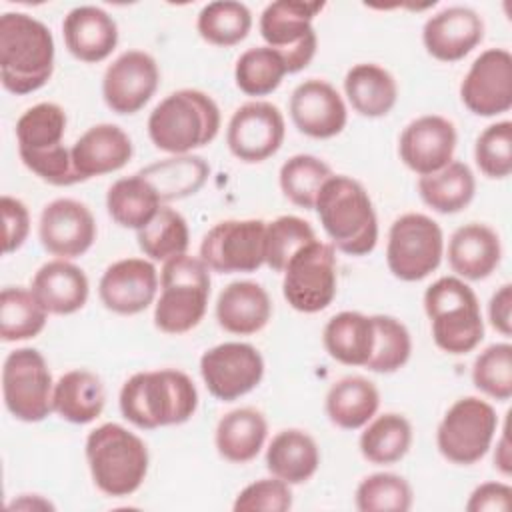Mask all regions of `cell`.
<instances>
[{
  "label": "cell",
  "instance_id": "9a60e30c",
  "mask_svg": "<svg viewBox=\"0 0 512 512\" xmlns=\"http://www.w3.org/2000/svg\"><path fill=\"white\" fill-rule=\"evenodd\" d=\"M286 122L278 106L252 100L234 110L226 128V144L234 158L258 164L274 156L284 142Z\"/></svg>",
  "mask_w": 512,
  "mask_h": 512
},
{
  "label": "cell",
  "instance_id": "681fc988",
  "mask_svg": "<svg viewBox=\"0 0 512 512\" xmlns=\"http://www.w3.org/2000/svg\"><path fill=\"white\" fill-rule=\"evenodd\" d=\"M18 156L32 174L52 186H74L82 182L72 162V150L64 144L40 152H18Z\"/></svg>",
  "mask_w": 512,
  "mask_h": 512
},
{
  "label": "cell",
  "instance_id": "4316f807",
  "mask_svg": "<svg viewBox=\"0 0 512 512\" xmlns=\"http://www.w3.org/2000/svg\"><path fill=\"white\" fill-rule=\"evenodd\" d=\"M270 316L272 300L258 282L236 280L218 294L216 320L230 334H256L270 322Z\"/></svg>",
  "mask_w": 512,
  "mask_h": 512
},
{
  "label": "cell",
  "instance_id": "ab89813d",
  "mask_svg": "<svg viewBox=\"0 0 512 512\" xmlns=\"http://www.w3.org/2000/svg\"><path fill=\"white\" fill-rule=\"evenodd\" d=\"M136 240L148 260L166 262L186 254L190 244L188 222L178 210L162 206L156 216L136 232Z\"/></svg>",
  "mask_w": 512,
  "mask_h": 512
},
{
  "label": "cell",
  "instance_id": "1f68e13d",
  "mask_svg": "<svg viewBox=\"0 0 512 512\" xmlns=\"http://www.w3.org/2000/svg\"><path fill=\"white\" fill-rule=\"evenodd\" d=\"M344 94L360 116L382 118L398 100L396 78L372 62L354 64L344 76Z\"/></svg>",
  "mask_w": 512,
  "mask_h": 512
},
{
  "label": "cell",
  "instance_id": "9c48e42d",
  "mask_svg": "<svg viewBox=\"0 0 512 512\" xmlns=\"http://www.w3.org/2000/svg\"><path fill=\"white\" fill-rule=\"evenodd\" d=\"M498 430L494 406L478 396L456 400L436 428L438 452L452 464L472 466L486 456Z\"/></svg>",
  "mask_w": 512,
  "mask_h": 512
},
{
  "label": "cell",
  "instance_id": "2e32d148",
  "mask_svg": "<svg viewBox=\"0 0 512 512\" xmlns=\"http://www.w3.org/2000/svg\"><path fill=\"white\" fill-rule=\"evenodd\" d=\"M460 100L482 118L508 112L512 108V54L506 48L480 52L460 84Z\"/></svg>",
  "mask_w": 512,
  "mask_h": 512
},
{
  "label": "cell",
  "instance_id": "7bdbcfd3",
  "mask_svg": "<svg viewBox=\"0 0 512 512\" xmlns=\"http://www.w3.org/2000/svg\"><path fill=\"white\" fill-rule=\"evenodd\" d=\"M66 124L68 118L60 104L40 102L30 106L16 122L18 152H40L62 146Z\"/></svg>",
  "mask_w": 512,
  "mask_h": 512
},
{
  "label": "cell",
  "instance_id": "83f0119b",
  "mask_svg": "<svg viewBox=\"0 0 512 512\" xmlns=\"http://www.w3.org/2000/svg\"><path fill=\"white\" fill-rule=\"evenodd\" d=\"M320 466L316 440L300 428H284L272 436L266 448V468L290 486L308 482Z\"/></svg>",
  "mask_w": 512,
  "mask_h": 512
},
{
  "label": "cell",
  "instance_id": "f907efd6",
  "mask_svg": "<svg viewBox=\"0 0 512 512\" xmlns=\"http://www.w3.org/2000/svg\"><path fill=\"white\" fill-rule=\"evenodd\" d=\"M292 508L290 484L272 476L242 488L232 504L234 512H286Z\"/></svg>",
  "mask_w": 512,
  "mask_h": 512
},
{
  "label": "cell",
  "instance_id": "e575fe53",
  "mask_svg": "<svg viewBox=\"0 0 512 512\" xmlns=\"http://www.w3.org/2000/svg\"><path fill=\"white\" fill-rule=\"evenodd\" d=\"M160 208L162 200L158 192L140 172L118 178L106 192V210L122 228L138 232L156 216Z\"/></svg>",
  "mask_w": 512,
  "mask_h": 512
},
{
  "label": "cell",
  "instance_id": "603a6c76",
  "mask_svg": "<svg viewBox=\"0 0 512 512\" xmlns=\"http://www.w3.org/2000/svg\"><path fill=\"white\" fill-rule=\"evenodd\" d=\"M68 52L86 64L106 60L118 44V24L100 6H76L62 20Z\"/></svg>",
  "mask_w": 512,
  "mask_h": 512
},
{
  "label": "cell",
  "instance_id": "d6a6232c",
  "mask_svg": "<svg viewBox=\"0 0 512 512\" xmlns=\"http://www.w3.org/2000/svg\"><path fill=\"white\" fill-rule=\"evenodd\" d=\"M380 392L364 376H344L334 382L326 394V416L342 430L364 428L378 412Z\"/></svg>",
  "mask_w": 512,
  "mask_h": 512
},
{
  "label": "cell",
  "instance_id": "8fae6325",
  "mask_svg": "<svg viewBox=\"0 0 512 512\" xmlns=\"http://www.w3.org/2000/svg\"><path fill=\"white\" fill-rule=\"evenodd\" d=\"M282 274L284 300L296 312H322L332 304L338 290L336 248L316 238L290 258Z\"/></svg>",
  "mask_w": 512,
  "mask_h": 512
},
{
  "label": "cell",
  "instance_id": "816d5d0a",
  "mask_svg": "<svg viewBox=\"0 0 512 512\" xmlns=\"http://www.w3.org/2000/svg\"><path fill=\"white\" fill-rule=\"evenodd\" d=\"M0 208L4 220V254H12L22 248L30 234V212L22 200L8 194L0 198Z\"/></svg>",
  "mask_w": 512,
  "mask_h": 512
},
{
  "label": "cell",
  "instance_id": "44dd1931",
  "mask_svg": "<svg viewBox=\"0 0 512 512\" xmlns=\"http://www.w3.org/2000/svg\"><path fill=\"white\" fill-rule=\"evenodd\" d=\"M288 112L298 132L316 140L338 136L348 122L344 98L330 82L320 78H308L294 88Z\"/></svg>",
  "mask_w": 512,
  "mask_h": 512
},
{
  "label": "cell",
  "instance_id": "d590c367",
  "mask_svg": "<svg viewBox=\"0 0 512 512\" xmlns=\"http://www.w3.org/2000/svg\"><path fill=\"white\" fill-rule=\"evenodd\" d=\"M138 172L154 186L164 204L196 194L206 184L210 166L200 156L182 154L148 164Z\"/></svg>",
  "mask_w": 512,
  "mask_h": 512
},
{
  "label": "cell",
  "instance_id": "db71d44e",
  "mask_svg": "<svg viewBox=\"0 0 512 512\" xmlns=\"http://www.w3.org/2000/svg\"><path fill=\"white\" fill-rule=\"evenodd\" d=\"M490 326L502 336L512 334V284H502L488 302Z\"/></svg>",
  "mask_w": 512,
  "mask_h": 512
},
{
  "label": "cell",
  "instance_id": "484cf974",
  "mask_svg": "<svg viewBox=\"0 0 512 512\" xmlns=\"http://www.w3.org/2000/svg\"><path fill=\"white\" fill-rule=\"evenodd\" d=\"M30 290L48 314L68 316L88 302L90 282L80 266L56 258L36 270Z\"/></svg>",
  "mask_w": 512,
  "mask_h": 512
},
{
  "label": "cell",
  "instance_id": "8d00e7d4",
  "mask_svg": "<svg viewBox=\"0 0 512 512\" xmlns=\"http://www.w3.org/2000/svg\"><path fill=\"white\" fill-rule=\"evenodd\" d=\"M412 446V424L406 416L386 412L372 418L358 440L360 454L370 464H396Z\"/></svg>",
  "mask_w": 512,
  "mask_h": 512
},
{
  "label": "cell",
  "instance_id": "7402d4cb",
  "mask_svg": "<svg viewBox=\"0 0 512 512\" xmlns=\"http://www.w3.org/2000/svg\"><path fill=\"white\" fill-rule=\"evenodd\" d=\"M484 40V20L468 6H448L422 26L426 52L440 62H458Z\"/></svg>",
  "mask_w": 512,
  "mask_h": 512
},
{
  "label": "cell",
  "instance_id": "ffe728a7",
  "mask_svg": "<svg viewBox=\"0 0 512 512\" xmlns=\"http://www.w3.org/2000/svg\"><path fill=\"white\" fill-rule=\"evenodd\" d=\"M158 284L160 278L152 260L122 258L104 270L98 282V296L106 310L134 316L154 302Z\"/></svg>",
  "mask_w": 512,
  "mask_h": 512
},
{
  "label": "cell",
  "instance_id": "b9f144b4",
  "mask_svg": "<svg viewBox=\"0 0 512 512\" xmlns=\"http://www.w3.org/2000/svg\"><path fill=\"white\" fill-rule=\"evenodd\" d=\"M288 74L286 62L270 46H254L244 50L234 66V80L246 96H268Z\"/></svg>",
  "mask_w": 512,
  "mask_h": 512
},
{
  "label": "cell",
  "instance_id": "6da1fadb",
  "mask_svg": "<svg viewBox=\"0 0 512 512\" xmlns=\"http://www.w3.org/2000/svg\"><path fill=\"white\" fill-rule=\"evenodd\" d=\"M122 416L140 430L178 426L198 408V390L192 378L176 368L132 374L118 396Z\"/></svg>",
  "mask_w": 512,
  "mask_h": 512
},
{
  "label": "cell",
  "instance_id": "ee69618b",
  "mask_svg": "<svg viewBox=\"0 0 512 512\" xmlns=\"http://www.w3.org/2000/svg\"><path fill=\"white\" fill-rule=\"evenodd\" d=\"M374 348L364 368L378 374L398 372L412 354V338L408 328L394 316L374 314Z\"/></svg>",
  "mask_w": 512,
  "mask_h": 512
},
{
  "label": "cell",
  "instance_id": "f6af8a7d",
  "mask_svg": "<svg viewBox=\"0 0 512 512\" xmlns=\"http://www.w3.org/2000/svg\"><path fill=\"white\" fill-rule=\"evenodd\" d=\"M412 502V486L394 472H376L362 478L354 494V504L360 512H408Z\"/></svg>",
  "mask_w": 512,
  "mask_h": 512
},
{
  "label": "cell",
  "instance_id": "f35d334b",
  "mask_svg": "<svg viewBox=\"0 0 512 512\" xmlns=\"http://www.w3.org/2000/svg\"><path fill=\"white\" fill-rule=\"evenodd\" d=\"M252 28V12L236 0H216L202 6L196 18V30L212 46H236Z\"/></svg>",
  "mask_w": 512,
  "mask_h": 512
},
{
  "label": "cell",
  "instance_id": "f546056e",
  "mask_svg": "<svg viewBox=\"0 0 512 512\" xmlns=\"http://www.w3.org/2000/svg\"><path fill=\"white\" fill-rule=\"evenodd\" d=\"M268 436V422L256 408L244 406L224 414L214 432L218 454L232 464L252 462L264 448Z\"/></svg>",
  "mask_w": 512,
  "mask_h": 512
},
{
  "label": "cell",
  "instance_id": "4fadbf2b",
  "mask_svg": "<svg viewBox=\"0 0 512 512\" xmlns=\"http://www.w3.org/2000/svg\"><path fill=\"white\" fill-rule=\"evenodd\" d=\"M266 222L260 218L222 220L200 242V260L218 274H250L264 266Z\"/></svg>",
  "mask_w": 512,
  "mask_h": 512
},
{
  "label": "cell",
  "instance_id": "3957f363",
  "mask_svg": "<svg viewBox=\"0 0 512 512\" xmlns=\"http://www.w3.org/2000/svg\"><path fill=\"white\" fill-rule=\"evenodd\" d=\"M314 210L332 240L348 256H366L378 244V218L366 188L344 174H334L318 192Z\"/></svg>",
  "mask_w": 512,
  "mask_h": 512
},
{
  "label": "cell",
  "instance_id": "30bf717a",
  "mask_svg": "<svg viewBox=\"0 0 512 512\" xmlns=\"http://www.w3.org/2000/svg\"><path fill=\"white\" fill-rule=\"evenodd\" d=\"M324 2L302 0H276L270 2L260 14V36L266 46L280 52L286 62L288 74L304 70L318 48V36L312 26Z\"/></svg>",
  "mask_w": 512,
  "mask_h": 512
},
{
  "label": "cell",
  "instance_id": "7dc6e473",
  "mask_svg": "<svg viewBox=\"0 0 512 512\" xmlns=\"http://www.w3.org/2000/svg\"><path fill=\"white\" fill-rule=\"evenodd\" d=\"M472 382L488 398L508 402L512 398V346L508 342L486 346L472 364Z\"/></svg>",
  "mask_w": 512,
  "mask_h": 512
},
{
  "label": "cell",
  "instance_id": "e0dca14e",
  "mask_svg": "<svg viewBox=\"0 0 512 512\" xmlns=\"http://www.w3.org/2000/svg\"><path fill=\"white\" fill-rule=\"evenodd\" d=\"M160 68L144 50L122 52L102 76V98L114 114H136L156 94Z\"/></svg>",
  "mask_w": 512,
  "mask_h": 512
},
{
  "label": "cell",
  "instance_id": "bcb514c9",
  "mask_svg": "<svg viewBox=\"0 0 512 512\" xmlns=\"http://www.w3.org/2000/svg\"><path fill=\"white\" fill-rule=\"evenodd\" d=\"M316 240L314 228L300 216H278L272 222H266L264 236V264L272 272H284L290 258L306 244Z\"/></svg>",
  "mask_w": 512,
  "mask_h": 512
},
{
  "label": "cell",
  "instance_id": "c3c4849f",
  "mask_svg": "<svg viewBox=\"0 0 512 512\" xmlns=\"http://www.w3.org/2000/svg\"><path fill=\"white\" fill-rule=\"evenodd\" d=\"M474 160L480 172L492 180L512 174V122L500 120L486 126L474 142Z\"/></svg>",
  "mask_w": 512,
  "mask_h": 512
},
{
  "label": "cell",
  "instance_id": "11a10c76",
  "mask_svg": "<svg viewBox=\"0 0 512 512\" xmlns=\"http://www.w3.org/2000/svg\"><path fill=\"white\" fill-rule=\"evenodd\" d=\"M494 468L504 476H510V472H512V452H510V442H508V424H504V428L500 432V438L496 440Z\"/></svg>",
  "mask_w": 512,
  "mask_h": 512
},
{
  "label": "cell",
  "instance_id": "5b68a950",
  "mask_svg": "<svg viewBox=\"0 0 512 512\" xmlns=\"http://www.w3.org/2000/svg\"><path fill=\"white\" fill-rule=\"evenodd\" d=\"M84 454L94 486L106 496H130L146 480L150 466L148 446L122 424L106 422L90 430Z\"/></svg>",
  "mask_w": 512,
  "mask_h": 512
},
{
  "label": "cell",
  "instance_id": "7a4b0ae2",
  "mask_svg": "<svg viewBox=\"0 0 512 512\" xmlns=\"http://www.w3.org/2000/svg\"><path fill=\"white\" fill-rule=\"evenodd\" d=\"M54 36L26 12L0 16V82L4 90L26 96L48 84L54 72Z\"/></svg>",
  "mask_w": 512,
  "mask_h": 512
},
{
  "label": "cell",
  "instance_id": "ac0fdd59",
  "mask_svg": "<svg viewBox=\"0 0 512 512\" xmlns=\"http://www.w3.org/2000/svg\"><path fill=\"white\" fill-rule=\"evenodd\" d=\"M96 220L90 208L74 198H56L42 208L38 238L42 248L56 258H78L96 240Z\"/></svg>",
  "mask_w": 512,
  "mask_h": 512
},
{
  "label": "cell",
  "instance_id": "277c9868",
  "mask_svg": "<svg viewBox=\"0 0 512 512\" xmlns=\"http://www.w3.org/2000/svg\"><path fill=\"white\" fill-rule=\"evenodd\" d=\"M222 116L214 98L196 88H182L162 98L148 116L152 144L172 156L208 146L220 132Z\"/></svg>",
  "mask_w": 512,
  "mask_h": 512
},
{
  "label": "cell",
  "instance_id": "7c38bea8",
  "mask_svg": "<svg viewBox=\"0 0 512 512\" xmlns=\"http://www.w3.org/2000/svg\"><path fill=\"white\" fill-rule=\"evenodd\" d=\"M52 372L36 348L12 350L2 366L6 410L20 422H42L52 410Z\"/></svg>",
  "mask_w": 512,
  "mask_h": 512
},
{
  "label": "cell",
  "instance_id": "836d02e7",
  "mask_svg": "<svg viewBox=\"0 0 512 512\" xmlns=\"http://www.w3.org/2000/svg\"><path fill=\"white\" fill-rule=\"evenodd\" d=\"M416 186L422 202L438 214L462 212L476 194L474 172L460 160H452L438 172L420 176Z\"/></svg>",
  "mask_w": 512,
  "mask_h": 512
},
{
  "label": "cell",
  "instance_id": "74e56055",
  "mask_svg": "<svg viewBox=\"0 0 512 512\" xmlns=\"http://www.w3.org/2000/svg\"><path fill=\"white\" fill-rule=\"evenodd\" d=\"M48 322V312L30 288L6 286L0 292V338L22 342L38 336Z\"/></svg>",
  "mask_w": 512,
  "mask_h": 512
},
{
  "label": "cell",
  "instance_id": "60d3db41",
  "mask_svg": "<svg viewBox=\"0 0 512 512\" xmlns=\"http://www.w3.org/2000/svg\"><path fill=\"white\" fill-rule=\"evenodd\" d=\"M332 168L312 154L290 156L278 172V184L282 194L298 208L314 210L320 188L332 178Z\"/></svg>",
  "mask_w": 512,
  "mask_h": 512
},
{
  "label": "cell",
  "instance_id": "52a82bcc",
  "mask_svg": "<svg viewBox=\"0 0 512 512\" xmlns=\"http://www.w3.org/2000/svg\"><path fill=\"white\" fill-rule=\"evenodd\" d=\"M210 268L196 256L180 254L164 262L154 326L164 334H186L196 328L208 308Z\"/></svg>",
  "mask_w": 512,
  "mask_h": 512
},
{
  "label": "cell",
  "instance_id": "8992f818",
  "mask_svg": "<svg viewBox=\"0 0 512 512\" xmlns=\"http://www.w3.org/2000/svg\"><path fill=\"white\" fill-rule=\"evenodd\" d=\"M424 310L434 344L452 356L472 352L484 338L476 292L458 276H442L424 292Z\"/></svg>",
  "mask_w": 512,
  "mask_h": 512
},
{
  "label": "cell",
  "instance_id": "9f6ffc18",
  "mask_svg": "<svg viewBox=\"0 0 512 512\" xmlns=\"http://www.w3.org/2000/svg\"><path fill=\"white\" fill-rule=\"evenodd\" d=\"M32 494H22L18 500H14L12 504H8V508L10 510H14V508H52L54 510V506L48 502V500H42L38 494H34V498H30Z\"/></svg>",
  "mask_w": 512,
  "mask_h": 512
},
{
  "label": "cell",
  "instance_id": "f5cc1de1",
  "mask_svg": "<svg viewBox=\"0 0 512 512\" xmlns=\"http://www.w3.org/2000/svg\"><path fill=\"white\" fill-rule=\"evenodd\" d=\"M512 488L506 482H484L472 490L466 502L468 512H508Z\"/></svg>",
  "mask_w": 512,
  "mask_h": 512
},
{
  "label": "cell",
  "instance_id": "cb8c5ba5",
  "mask_svg": "<svg viewBox=\"0 0 512 512\" xmlns=\"http://www.w3.org/2000/svg\"><path fill=\"white\" fill-rule=\"evenodd\" d=\"M70 150L74 168L86 182L124 168L134 154V144L120 126L104 122L88 128Z\"/></svg>",
  "mask_w": 512,
  "mask_h": 512
},
{
  "label": "cell",
  "instance_id": "4dcf8cb0",
  "mask_svg": "<svg viewBox=\"0 0 512 512\" xmlns=\"http://www.w3.org/2000/svg\"><path fill=\"white\" fill-rule=\"evenodd\" d=\"M322 344L330 358L344 366H366L374 348L372 316L344 310L334 314L322 332Z\"/></svg>",
  "mask_w": 512,
  "mask_h": 512
},
{
  "label": "cell",
  "instance_id": "5bb4252c",
  "mask_svg": "<svg viewBox=\"0 0 512 512\" xmlns=\"http://www.w3.org/2000/svg\"><path fill=\"white\" fill-rule=\"evenodd\" d=\"M200 376L216 400L234 402L262 382L264 358L248 342H222L200 356Z\"/></svg>",
  "mask_w": 512,
  "mask_h": 512
},
{
  "label": "cell",
  "instance_id": "ba28073f",
  "mask_svg": "<svg viewBox=\"0 0 512 512\" xmlns=\"http://www.w3.org/2000/svg\"><path fill=\"white\" fill-rule=\"evenodd\" d=\"M444 234L436 220L420 212L398 216L386 242V264L402 282H420L442 262Z\"/></svg>",
  "mask_w": 512,
  "mask_h": 512
},
{
  "label": "cell",
  "instance_id": "d6986e66",
  "mask_svg": "<svg viewBox=\"0 0 512 512\" xmlns=\"http://www.w3.org/2000/svg\"><path fill=\"white\" fill-rule=\"evenodd\" d=\"M458 134L452 120L424 114L404 126L398 138V156L418 176L438 172L454 160Z\"/></svg>",
  "mask_w": 512,
  "mask_h": 512
},
{
  "label": "cell",
  "instance_id": "d4e9b609",
  "mask_svg": "<svg viewBox=\"0 0 512 512\" xmlns=\"http://www.w3.org/2000/svg\"><path fill=\"white\" fill-rule=\"evenodd\" d=\"M502 260L500 236L494 228L480 222H468L454 230L448 240V264L462 280L488 278Z\"/></svg>",
  "mask_w": 512,
  "mask_h": 512
},
{
  "label": "cell",
  "instance_id": "f1b7e54d",
  "mask_svg": "<svg viewBox=\"0 0 512 512\" xmlns=\"http://www.w3.org/2000/svg\"><path fill=\"white\" fill-rule=\"evenodd\" d=\"M106 404V390L98 374L78 368L54 382L52 410L70 424L94 422Z\"/></svg>",
  "mask_w": 512,
  "mask_h": 512
}]
</instances>
